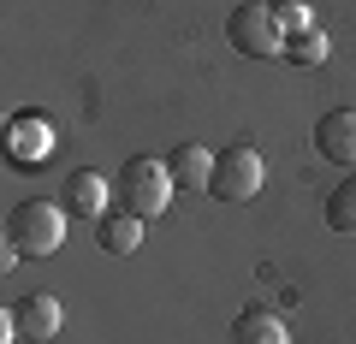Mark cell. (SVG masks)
Returning a JSON list of instances; mask_svg holds the SVG:
<instances>
[{
	"label": "cell",
	"mask_w": 356,
	"mask_h": 344,
	"mask_svg": "<svg viewBox=\"0 0 356 344\" xmlns=\"http://www.w3.org/2000/svg\"><path fill=\"white\" fill-rule=\"evenodd\" d=\"M60 208L72 220H102L107 214V172H72V179H65V190H60Z\"/></svg>",
	"instance_id": "8"
},
{
	"label": "cell",
	"mask_w": 356,
	"mask_h": 344,
	"mask_svg": "<svg viewBox=\"0 0 356 344\" xmlns=\"http://www.w3.org/2000/svg\"><path fill=\"white\" fill-rule=\"evenodd\" d=\"M232 344H291V332H285L280 315H267V309H243L232 320Z\"/></svg>",
	"instance_id": "11"
},
{
	"label": "cell",
	"mask_w": 356,
	"mask_h": 344,
	"mask_svg": "<svg viewBox=\"0 0 356 344\" xmlns=\"http://www.w3.org/2000/svg\"><path fill=\"white\" fill-rule=\"evenodd\" d=\"M13 320H18V338H36V344H48V338H60V327H65V309H60V297H48V291H30V297H18V303H13Z\"/></svg>",
	"instance_id": "6"
},
{
	"label": "cell",
	"mask_w": 356,
	"mask_h": 344,
	"mask_svg": "<svg viewBox=\"0 0 356 344\" xmlns=\"http://www.w3.org/2000/svg\"><path fill=\"white\" fill-rule=\"evenodd\" d=\"M6 243H13L24 261H42L65 243V208L60 202H18L6 214Z\"/></svg>",
	"instance_id": "2"
},
{
	"label": "cell",
	"mask_w": 356,
	"mask_h": 344,
	"mask_svg": "<svg viewBox=\"0 0 356 344\" xmlns=\"http://www.w3.org/2000/svg\"><path fill=\"white\" fill-rule=\"evenodd\" d=\"M273 24L285 36H303V30H315V13H309V0H273Z\"/></svg>",
	"instance_id": "14"
},
{
	"label": "cell",
	"mask_w": 356,
	"mask_h": 344,
	"mask_svg": "<svg viewBox=\"0 0 356 344\" xmlns=\"http://www.w3.org/2000/svg\"><path fill=\"white\" fill-rule=\"evenodd\" d=\"M226 36L250 60H285V30L273 24V6H261V0H250V6H238L226 18Z\"/></svg>",
	"instance_id": "4"
},
{
	"label": "cell",
	"mask_w": 356,
	"mask_h": 344,
	"mask_svg": "<svg viewBox=\"0 0 356 344\" xmlns=\"http://www.w3.org/2000/svg\"><path fill=\"white\" fill-rule=\"evenodd\" d=\"M166 202H172V172H166V161L131 154L113 172V208H125L137 220H154V214H166Z\"/></svg>",
	"instance_id": "1"
},
{
	"label": "cell",
	"mask_w": 356,
	"mask_h": 344,
	"mask_svg": "<svg viewBox=\"0 0 356 344\" xmlns=\"http://www.w3.org/2000/svg\"><path fill=\"white\" fill-rule=\"evenodd\" d=\"M327 226H332V231H344V238H356V172L327 196Z\"/></svg>",
	"instance_id": "12"
},
{
	"label": "cell",
	"mask_w": 356,
	"mask_h": 344,
	"mask_svg": "<svg viewBox=\"0 0 356 344\" xmlns=\"http://www.w3.org/2000/svg\"><path fill=\"white\" fill-rule=\"evenodd\" d=\"M54 137H60V125H54L48 113H13V119H6V161H13V166L48 161Z\"/></svg>",
	"instance_id": "5"
},
{
	"label": "cell",
	"mask_w": 356,
	"mask_h": 344,
	"mask_svg": "<svg viewBox=\"0 0 356 344\" xmlns=\"http://www.w3.org/2000/svg\"><path fill=\"white\" fill-rule=\"evenodd\" d=\"M261 179H267L261 154H255L250 142H232V149H220V154H214V179H208V196H214V202H250V196L261 190Z\"/></svg>",
	"instance_id": "3"
},
{
	"label": "cell",
	"mask_w": 356,
	"mask_h": 344,
	"mask_svg": "<svg viewBox=\"0 0 356 344\" xmlns=\"http://www.w3.org/2000/svg\"><path fill=\"white\" fill-rule=\"evenodd\" d=\"M95 243H102L107 255H137V243H143V220L125 214V208H107V214L95 220Z\"/></svg>",
	"instance_id": "9"
},
{
	"label": "cell",
	"mask_w": 356,
	"mask_h": 344,
	"mask_svg": "<svg viewBox=\"0 0 356 344\" xmlns=\"http://www.w3.org/2000/svg\"><path fill=\"white\" fill-rule=\"evenodd\" d=\"M166 172H172V184H191V190H202V184L214 179V154H208L202 142H178V149L166 154Z\"/></svg>",
	"instance_id": "10"
},
{
	"label": "cell",
	"mask_w": 356,
	"mask_h": 344,
	"mask_svg": "<svg viewBox=\"0 0 356 344\" xmlns=\"http://www.w3.org/2000/svg\"><path fill=\"white\" fill-rule=\"evenodd\" d=\"M285 60H291V65H321V60H327V30H303V36H285Z\"/></svg>",
	"instance_id": "13"
},
{
	"label": "cell",
	"mask_w": 356,
	"mask_h": 344,
	"mask_svg": "<svg viewBox=\"0 0 356 344\" xmlns=\"http://www.w3.org/2000/svg\"><path fill=\"white\" fill-rule=\"evenodd\" d=\"M315 149H321V161L356 172V113H350V107H339V113H327L315 125Z\"/></svg>",
	"instance_id": "7"
}]
</instances>
